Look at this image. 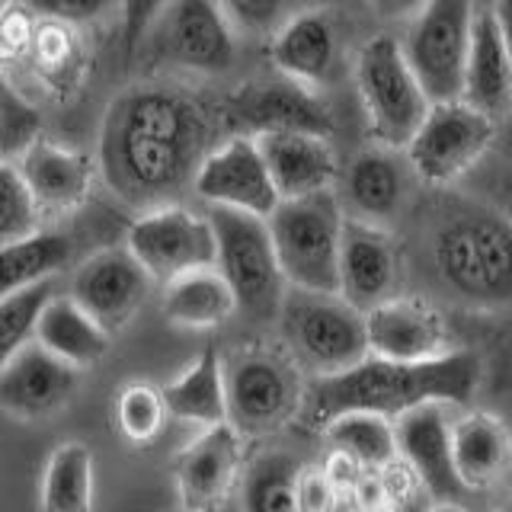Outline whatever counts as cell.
<instances>
[{
	"label": "cell",
	"mask_w": 512,
	"mask_h": 512,
	"mask_svg": "<svg viewBox=\"0 0 512 512\" xmlns=\"http://www.w3.org/2000/svg\"><path fill=\"white\" fill-rule=\"evenodd\" d=\"M212 151V125L189 93L135 87L112 103L103 128V173L125 202L160 205L196 183Z\"/></svg>",
	"instance_id": "6da1fadb"
},
{
	"label": "cell",
	"mask_w": 512,
	"mask_h": 512,
	"mask_svg": "<svg viewBox=\"0 0 512 512\" xmlns=\"http://www.w3.org/2000/svg\"><path fill=\"white\" fill-rule=\"evenodd\" d=\"M480 378L484 368L471 349H452L439 359L423 362L368 356L346 372L317 375L304 391L298 420L320 429L343 410H375L397 420L400 413L432 400L468 407L477 397Z\"/></svg>",
	"instance_id": "7a4b0ae2"
},
{
	"label": "cell",
	"mask_w": 512,
	"mask_h": 512,
	"mask_svg": "<svg viewBox=\"0 0 512 512\" xmlns=\"http://www.w3.org/2000/svg\"><path fill=\"white\" fill-rule=\"evenodd\" d=\"M439 279L461 301L496 308L512 301V221L484 208L445 215L429 240Z\"/></svg>",
	"instance_id": "3957f363"
},
{
	"label": "cell",
	"mask_w": 512,
	"mask_h": 512,
	"mask_svg": "<svg viewBox=\"0 0 512 512\" xmlns=\"http://www.w3.org/2000/svg\"><path fill=\"white\" fill-rule=\"evenodd\" d=\"M346 212L333 189L282 199L269 215L279 263L292 288L340 292V247Z\"/></svg>",
	"instance_id": "277c9868"
},
{
	"label": "cell",
	"mask_w": 512,
	"mask_h": 512,
	"mask_svg": "<svg viewBox=\"0 0 512 512\" xmlns=\"http://www.w3.org/2000/svg\"><path fill=\"white\" fill-rule=\"evenodd\" d=\"M356 93L368 132L378 144L404 151L432 106L400 39L381 32L368 39L356 61Z\"/></svg>",
	"instance_id": "5b68a950"
},
{
	"label": "cell",
	"mask_w": 512,
	"mask_h": 512,
	"mask_svg": "<svg viewBox=\"0 0 512 512\" xmlns=\"http://www.w3.org/2000/svg\"><path fill=\"white\" fill-rule=\"evenodd\" d=\"M208 218L218 237V269L234 285L240 311L256 320H272L282 314L288 295V279L279 263L276 237L269 218L244 212V208L212 205Z\"/></svg>",
	"instance_id": "8992f818"
},
{
	"label": "cell",
	"mask_w": 512,
	"mask_h": 512,
	"mask_svg": "<svg viewBox=\"0 0 512 512\" xmlns=\"http://www.w3.org/2000/svg\"><path fill=\"white\" fill-rule=\"evenodd\" d=\"M279 320L292 356L308 365L314 375L346 372L372 356L365 311L349 304L340 292L288 288Z\"/></svg>",
	"instance_id": "52a82bcc"
},
{
	"label": "cell",
	"mask_w": 512,
	"mask_h": 512,
	"mask_svg": "<svg viewBox=\"0 0 512 512\" xmlns=\"http://www.w3.org/2000/svg\"><path fill=\"white\" fill-rule=\"evenodd\" d=\"M500 141V119L464 100L432 103L423 125L404 148L416 180L426 186H452Z\"/></svg>",
	"instance_id": "ba28073f"
},
{
	"label": "cell",
	"mask_w": 512,
	"mask_h": 512,
	"mask_svg": "<svg viewBox=\"0 0 512 512\" xmlns=\"http://www.w3.org/2000/svg\"><path fill=\"white\" fill-rule=\"evenodd\" d=\"M228 372V420L244 436H266L301 413L304 391L295 362L279 349L250 346L224 362Z\"/></svg>",
	"instance_id": "9c48e42d"
},
{
	"label": "cell",
	"mask_w": 512,
	"mask_h": 512,
	"mask_svg": "<svg viewBox=\"0 0 512 512\" xmlns=\"http://www.w3.org/2000/svg\"><path fill=\"white\" fill-rule=\"evenodd\" d=\"M144 36L154 61L180 71L224 74L237 61V29L218 0H167Z\"/></svg>",
	"instance_id": "30bf717a"
},
{
	"label": "cell",
	"mask_w": 512,
	"mask_h": 512,
	"mask_svg": "<svg viewBox=\"0 0 512 512\" xmlns=\"http://www.w3.org/2000/svg\"><path fill=\"white\" fill-rule=\"evenodd\" d=\"M474 20V0H426L413 16L404 48L432 103L461 100Z\"/></svg>",
	"instance_id": "8fae6325"
},
{
	"label": "cell",
	"mask_w": 512,
	"mask_h": 512,
	"mask_svg": "<svg viewBox=\"0 0 512 512\" xmlns=\"http://www.w3.org/2000/svg\"><path fill=\"white\" fill-rule=\"evenodd\" d=\"M125 247L148 266L154 282L167 285L189 269L218 263V237L212 218L189 212L183 205L148 208L132 228H128Z\"/></svg>",
	"instance_id": "7c38bea8"
},
{
	"label": "cell",
	"mask_w": 512,
	"mask_h": 512,
	"mask_svg": "<svg viewBox=\"0 0 512 512\" xmlns=\"http://www.w3.org/2000/svg\"><path fill=\"white\" fill-rule=\"evenodd\" d=\"M192 192L208 205L244 208L256 215H272L282 202L276 180L266 167V157L253 135H231L205 154Z\"/></svg>",
	"instance_id": "4fadbf2b"
},
{
	"label": "cell",
	"mask_w": 512,
	"mask_h": 512,
	"mask_svg": "<svg viewBox=\"0 0 512 512\" xmlns=\"http://www.w3.org/2000/svg\"><path fill=\"white\" fill-rule=\"evenodd\" d=\"M154 276L128 247H109L77 266L68 292L103 320L109 333L125 330L151 295Z\"/></svg>",
	"instance_id": "5bb4252c"
},
{
	"label": "cell",
	"mask_w": 512,
	"mask_h": 512,
	"mask_svg": "<svg viewBox=\"0 0 512 512\" xmlns=\"http://www.w3.org/2000/svg\"><path fill=\"white\" fill-rule=\"evenodd\" d=\"M224 122L234 135H263L279 128H304V132L330 135L333 119L311 87L279 74V80L244 84L224 100Z\"/></svg>",
	"instance_id": "9a60e30c"
},
{
	"label": "cell",
	"mask_w": 512,
	"mask_h": 512,
	"mask_svg": "<svg viewBox=\"0 0 512 512\" xmlns=\"http://www.w3.org/2000/svg\"><path fill=\"white\" fill-rule=\"evenodd\" d=\"M244 432L231 420L205 426L173 458V487L186 509H215L244 474Z\"/></svg>",
	"instance_id": "2e32d148"
},
{
	"label": "cell",
	"mask_w": 512,
	"mask_h": 512,
	"mask_svg": "<svg viewBox=\"0 0 512 512\" xmlns=\"http://www.w3.org/2000/svg\"><path fill=\"white\" fill-rule=\"evenodd\" d=\"M452 404H420L397 416L400 458L420 474L429 500L436 506H458L464 484L455 468V439H452Z\"/></svg>",
	"instance_id": "e0dca14e"
},
{
	"label": "cell",
	"mask_w": 512,
	"mask_h": 512,
	"mask_svg": "<svg viewBox=\"0 0 512 512\" xmlns=\"http://www.w3.org/2000/svg\"><path fill=\"white\" fill-rule=\"evenodd\" d=\"M80 368L58 359L39 340L23 343L4 356L0 368V404L7 416L23 423H36L58 413L77 388Z\"/></svg>",
	"instance_id": "ac0fdd59"
},
{
	"label": "cell",
	"mask_w": 512,
	"mask_h": 512,
	"mask_svg": "<svg viewBox=\"0 0 512 512\" xmlns=\"http://www.w3.org/2000/svg\"><path fill=\"white\" fill-rule=\"evenodd\" d=\"M368 352L381 359L423 362L452 352L445 314L426 298H384L365 311Z\"/></svg>",
	"instance_id": "d6986e66"
},
{
	"label": "cell",
	"mask_w": 512,
	"mask_h": 512,
	"mask_svg": "<svg viewBox=\"0 0 512 512\" xmlns=\"http://www.w3.org/2000/svg\"><path fill=\"white\" fill-rule=\"evenodd\" d=\"M253 138L260 144L282 199L311 196V192L336 186L340 164H336L330 135L304 132V128H279V132H263Z\"/></svg>",
	"instance_id": "ffe728a7"
},
{
	"label": "cell",
	"mask_w": 512,
	"mask_h": 512,
	"mask_svg": "<svg viewBox=\"0 0 512 512\" xmlns=\"http://www.w3.org/2000/svg\"><path fill=\"white\" fill-rule=\"evenodd\" d=\"M397 279V250L384 224L346 215L340 247V295L368 311L391 298Z\"/></svg>",
	"instance_id": "44dd1931"
},
{
	"label": "cell",
	"mask_w": 512,
	"mask_h": 512,
	"mask_svg": "<svg viewBox=\"0 0 512 512\" xmlns=\"http://www.w3.org/2000/svg\"><path fill=\"white\" fill-rule=\"evenodd\" d=\"M269 61L276 74L292 77L311 90L330 84L336 61H340V39H336L333 20L324 10L292 13L269 39Z\"/></svg>",
	"instance_id": "7402d4cb"
},
{
	"label": "cell",
	"mask_w": 512,
	"mask_h": 512,
	"mask_svg": "<svg viewBox=\"0 0 512 512\" xmlns=\"http://www.w3.org/2000/svg\"><path fill=\"white\" fill-rule=\"evenodd\" d=\"M26 176V183L36 192L42 215H64L80 208L93 192L96 164L74 148H64L58 141H36L16 160Z\"/></svg>",
	"instance_id": "603a6c76"
},
{
	"label": "cell",
	"mask_w": 512,
	"mask_h": 512,
	"mask_svg": "<svg viewBox=\"0 0 512 512\" xmlns=\"http://www.w3.org/2000/svg\"><path fill=\"white\" fill-rule=\"evenodd\" d=\"M461 100L500 122L512 116V58L493 4L477 10Z\"/></svg>",
	"instance_id": "cb8c5ba5"
},
{
	"label": "cell",
	"mask_w": 512,
	"mask_h": 512,
	"mask_svg": "<svg viewBox=\"0 0 512 512\" xmlns=\"http://www.w3.org/2000/svg\"><path fill=\"white\" fill-rule=\"evenodd\" d=\"M455 468L468 493L496 490L512 471V432L487 410L464 413L452 426Z\"/></svg>",
	"instance_id": "d4e9b609"
},
{
	"label": "cell",
	"mask_w": 512,
	"mask_h": 512,
	"mask_svg": "<svg viewBox=\"0 0 512 512\" xmlns=\"http://www.w3.org/2000/svg\"><path fill=\"white\" fill-rule=\"evenodd\" d=\"M404 196V167L394 157V148H384V144H378L375 151L359 154L343 176V202L352 218L391 228L400 208H404Z\"/></svg>",
	"instance_id": "484cf974"
},
{
	"label": "cell",
	"mask_w": 512,
	"mask_h": 512,
	"mask_svg": "<svg viewBox=\"0 0 512 512\" xmlns=\"http://www.w3.org/2000/svg\"><path fill=\"white\" fill-rule=\"evenodd\" d=\"M160 311L180 330H215L240 311V301L218 266H199L164 285Z\"/></svg>",
	"instance_id": "4316f807"
},
{
	"label": "cell",
	"mask_w": 512,
	"mask_h": 512,
	"mask_svg": "<svg viewBox=\"0 0 512 512\" xmlns=\"http://www.w3.org/2000/svg\"><path fill=\"white\" fill-rule=\"evenodd\" d=\"M112 336L116 333H109L103 320L93 311H87L71 292H58L48 301L36 330V340L48 352H55L58 359L80 368V372L106 356Z\"/></svg>",
	"instance_id": "83f0119b"
},
{
	"label": "cell",
	"mask_w": 512,
	"mask_h": 512,
	"mask_svg": "<svg viewBox=\"0 0 512 512\" xmlns=\"http://www.w3.org/2000/svg\"><path fill=\"white\" fill-rule=\"evenodd\" d=\"M167 410L173 420L218 426L228 423V372L215 349H205L192 359L180 375L164 384Z\"/></svg>",
	"instance_id": "f1b7e54d"
},
{
	"label": "cell",
	"mask_w": 512,
	"mask_h": 512,
	"mask_svg": "<svg viewBox=\"0 0 512 512\" xmlns=\"http://www.w3.org/2000/svg\"><path fill=\"white\" fill-rule=\"evenodd\" d=\"M333 455L356 461L365 471H381L400 458L397 423L375 410H343L320 426Z\"/></svg>",
	"instance_id": "f546056e"
},
{
	"label": "cell",
	"mask_w": 512,
	"mask_h": 512,
	"mask_svg": "<svg viewBox=\"0 0 512 512\" xmlns=\"http://www.w3.org/2000/svg\"><path fill=\"white\" fill-rule=\"evenodd\" d=\"M74 260V240L58 231H32L0 247V279L4 292L42 279H55Z\"/></svg>",
	"instance_id": "4dcf8cb0"
},
{
	"label": "cell",
	"mask_w": 512,
	"mask_h": 512,
	"mask_svg": "<svg viewBox=\"0 0 512 512\" xmlns=\"http://www.w3.org/2000/svg\"><path fill=\"white\" fill-rule=\"evenodd\" d=\"M39 503L45 512L93 509V455L84 442H64L48 455L39 480Z\"/></svg>",
	"instance_id": "1f68e13d"
},
{
	"label": "cell",
	"mask_w": 512,
	"mask_h": 512,
	"mask_svg": "<svg viewBox=\"0 0 512 512\" xmlns=\"http://www.w3.org/2000/svg\"><path fill=\"white\" fill-rule=\"evenodd\" d=\"M298 477L301 468L292 455L263 452L240 474V503L244 509L263 512H295L298 509Z\"/></svg>",
	"instance_id": "d6a6232c"
},
{
	"label": "cell",
	"mask_w": 512,
	"mask_h": 512,
	"mask_svg": "<svg viewBox=\"0 0 512 512\" xmlns=\"http://www.w3.org/2000/svg\"><path fill=\"white\" fill-rule=\"evenodd\" d=\"M58 292L61 288L55 279H42L4 292V298H0V356H10L23 343L36 340L39 320L48 308V301Z\"/></svg>",
	"instance_id": "836d02e7"
},
{
	"label": "cell",
	"mask_w": 512,
	"mask_h": 512,
	"mask_svg": "<svg viewBox=\"0 0 512 512\" xmlns=\"http://www.w3.org/2000/svg\"><path fill=\"white\" fill-rule=\"evenodd\" d=\"M170 416L164 388H154L148 381H128L116 397V426L119 432L135 445L157 439Z\"/></svg>",
	"instance_id": "e575fe53"
},
{
	"label": "cell",
	"mask_w": 512,
	"mask_h": 512,
	"mask_svg": "<svg viewBox=\"0 0 512 512\" xmlns=\"http://www.w3.org/2000/svg\"><path fill=\"white\" fill-rule=\"evenodd\" d=\"M42 205L16 160H4L0 167V244L20 240L39 231Z\"/></svg>",
	"instance_id": "d590c367"
},
{
	"label": "cell",
	"mask_w": 512,
	"mask_h": 512,
	"mask_svg": "<svg viewBox=\"0 0 512 512\" xmlns=\"http://www.w3.org/2000/svg\"><path fill=\"white\" fill-rule=\"evenodd\" d=\"M0 138H4V160H20L32 144L42 141L39 109L10 80H4V100H0Z\"/></svg>",
	"instance_id": "8d00e7d4"
},
{
	"label": "cell",
	"mask_w": 512,
	"mask_h": 512,
	"mask_svg": "<svg viewBox=\"0 0 512 512\" xmlns=\"http://www.w3.org/2000/svg\"><path fill=\"white\" fill-rule=\"evenodd\" d=\"M237 32L272 39L292 16V0H218Z\"/></svg>",
	"instance_id": "74e56055"
},
{
	"label": "cell",
	"mask_w": 512,
	"mask_h": 512,
	"mask_svg": "<svg viewBox=\"0 0 512 512\" xmlns=\"http://www.w3.org/2000/svg\"><path fill=\"white\" fill-rule=\"evenodd\" d=\"M26 7L39 20H55L64 26H93L109 20L112 13H125L128 0H26Z\"/></svg>",
	"instance_id": "f35d334b"
},
{
	"label": "cell",
	"mask_w": 512,
	"mask_h": 512,
	"mask_svg": "<svg viewBox=\"0 0 512 512\" xmlns=\"http://www.w3.org/2000/svg\"><path fill=\"white\" fill-rule=\"evenodd\" d=\"M336 496H340V490H336L327 468H301L298 509H330L336 503Z\"/></svg>",
	"instance_id": "ab89813d"
},
{
	"label": "cell",
	"mask_w": 512,
	"mask_h": 512,
	"mask_svg": "<svg viewBox=\"0 0 512 512\" xmlns=\"http://www.w3.org/2000/svg\"><path fill=\"white\" fill-rule=\"evenodd\" d=\"M167 0H128L125 7V29H128V42H141V36L148 32V26L154 23V16L164 10Z\"/></svg>",
	"instance_id": "60d3db41"
},
{
	"label": "cell",
	"mask_w": 512,
	"mask_h": 512,
	"mask_svg": "<svg viewBox=\"0 0 512 512\" xmlns=\"http://www.w3.org/2000/svg\"><path fill=\"white\" fill-rule=\"evenodd\" d=\"M381 20H413L426 0H368Z\"/></svg>",
	"instance_id": "b9f144b4"
},
{
	"label": "cell",
	"mask_w": 512,
	"mask_h": 512,
	"mask_svg": "<svg viewBox=\"0 0 512 512\" xmlns=\"http://www.w3.org/2000/svg\"><path fill=\"white\" fill-rule=\"evenodd\" d=\"M493 13H496V20H500L503 39L509 48V58H512V0H493Z\"/></svg>",
	"instance_id": "7bdbcfd3"
},
{
	"label": "cell",
	"mask_w": 512,
	"mask_h": 512,
	"mask_svg": "<svg viewBox=\"0 0 512 512\" xmlns=\"http://www.w3.org/2000/svg\"><path fill=\"white\" fill-rule=\"evenodd\" d=\"M503 148H506V151H509V157H512V128H509L506 138H503Z\"/></svg>",
	"instance_id": "ee69618b"
}]
</instances>
